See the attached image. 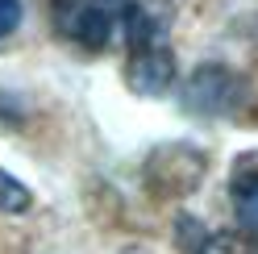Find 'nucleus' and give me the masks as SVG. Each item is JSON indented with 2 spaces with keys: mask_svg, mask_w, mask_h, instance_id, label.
I'll use <instances>...</instances> for the list:
<instances>
[{
  "mask_svg": "<svg viewBox=\"0 0 258 254\" xmlns=\"http://www.w3.org/2000/svg\"><path fill=\"white\" fill-rule=\"evenodd\" d=\"M21 209H29L25 183H17L5 167H0V213H21Z\"/></svg>",
  "mask_w": 258,
  "mask_h": 254,
  "instance_id": "6",
  "label": "nucleus"
},
{
  "mask_svg": "<svg viewBox=\"0 0 258 254\" xmlns=\"http://www.w3.org/2000/svg\"><path fill=\"white\" fill-rule=\"evenodd\" d=\"M121 34L129 42V84H134V92H142V96L167 92V84L175 79V58L163 46V29H158V21L146 13L142 0H134L129 21H125Z\"/></svg>",
  "mask_w": 258,
  "mask_h": 254,
  "instance_id": "1",
  "label": "nucleus"
},
{
  "mask_svg": "<svg viewBox=\"0 0 258 254\" xmlns=\"http://www.w3.org/2000/svg\"><path fill=\"white\" fill-rule=\"evenodd\" d=\"M21 25V0H0V38H9Z\"/></svg>",
  "mask_w": 258,
  "mask_h": 254,
  "instance_id": "7",
  "label": "nucleus"
},
{
  "mask_svg": "<svg viewBox=\"0 0 258 254\" xmlns=\"http://www.w3.org/2000/svg\"><path fill=\"white\" fill-rule=\"evenodd\" d=\"M200 254H258V237L241 233V229H225V233L208 237V242L200 246Z\"/></svg>",
  "mask_w": 258,
  "mask_h": 254,
  "instance_id": "5",
  "label": "nucleus"
},
{
  "mask_svg": "<svg viewBox=\"0 0 258 254\" xmlns=\"http://www.w3.org/2000/svg\"><path fill=\"white\" fill-rule=\"evenodd\" d=\"M221 92H225V96H233V75L221 71V67H204L187 84V104L191 108H204V113H217V108H221V100H217Z\"/></svg>",
  "mask_w": 258,
  "mask_h": 254,
  "instance_id": "3",
  "label": "nucleus"
},
{
  "mask_svg": "<svg viewBox=\"0 0 258 254\" xmlns=\"http://www.w3.org/2000/svg\"><path fill=\"white\" fill-rule=\"evenodd\" d=\"M233 213L246 233H258V171L233 179Z\"/></svg>",
  "mask_w": 258,
  "mask_h": 254,
  "instance_id": "4",
  "label": "nucleus"
},
{
  "mask_svg": "<svg viewBox=\"0 0 258 254\" xmlns=\"http://www.w3.org/2000/svg\"><path fill=\"white\" fill-rule=\"evenodd\" d=\"M134 0H50V21L58 38L84 50H104L125 29Z\"/></svg>",
  "mask_w": 258,
  "mask_h": 254,
  "instance_id": "2",
  "label": "nucleus"
}]
</instances>
